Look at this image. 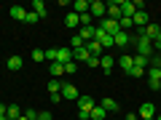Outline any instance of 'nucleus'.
<instances>
[{
  "mask_svg": "<svg viewBox=\"0 0 161 120\" xmlns=\"http://www.w3.org/2000/svg\"><path fill=\"white\" fill-rule=\"evenodd\" d=\"M89 13H92V19H99V22H102V19L108 16V3H102V0H94L92 6H89Z\"/></svg>",
  "mask_w": 161,
  "mask_h": 120,
  "instance_id": "f257e3e1",
  "label": "nucleus"
},
{
  "mask_svg": "<svg viewBox=\"0 0 161 120\" xmlns=\"http://www.w3.org/2000/svg\"><path fill=\"white\" fill-rule=\"evenodd\" d=\"M137 51L140 53H142V56H153V40H148V38H145V35H140V38H137Z\"/></svg>",
  "mask_w": 161,
  "mask_h": 120,
  "instance_id": "f03ea898",
  "label": "nucleus"
},
{
  "mask_svg": "<svg viewBox=\"0 0 161 120\" xmlns=\"http://www.w3.org/2000/svg\"><path fill=\"white\" fill-rule=\"evenodd\" d=\"M118 8H121V16H129V19L137 13V6H134L132 0H118Z\"/></svg>",
  "mask_w": 161,
  "mask_h": 120,
  "instance_id": "7ed1b4c3",
  "label": "nucleus"
},
{
  "mask_svg": "<svg viewBox=\"0 0 161 120\" xmlns=\"http://www.w3.org/2000/svg\"><path fill=\"white\" fill-rule=\"evenodd\" d=\"M89 56H92V53H89V48H86V46H83V48H73V62L78 64V67H80V62L86 64V62H89Z\"/></svg>",
  "mask_w": 161,
  "mask_h": 120,
  "instance_id": "20e7f679",
  "label": "nucleus"
},
{
  "mask_svg": "<svg viewBox=\"0 0 161 120\" xmlns=\"http://www.w3.org/2000/svg\"><path fill=\"white\" fill-rule=\"evenodd\" d=\"M113 67H115V59L110 56V53H102V59H99V69H102L105 75H110V72H113Z\"/></svg>",
  "mask_w": 161,
  "mask_h": 120,
  "instance_id": "39448f33",
  "label": "nucleus"
},
{
  "mask_svg": "<svg viewBox=\"0 0 161 120\" xmlns=\"http://www.w3.org/2000/svg\"><path fill=\"white\" fill-rule=\"evenodd\" d=\"M78 96H80V93H78V88H75L73 83H64V86H62V99H73V102H78Z\"/></svg>",
  "mask_w": 161,
  "mask_h": 120,
  "instance_id": "423d86ee",
  "label": "nucleus"
},
{
  "mask_svg": "<svg viewBox=\"0 0 161 120\" xmlns=\"http://www.w3.org/2000/svg\"><path fill=\"white\" fill-rule=\"evenodd\" d=\"M115 64H118V67L121 69H124V72H132V67H134V62H132V56H129V53H121V56H118V62H115Z\"/></svg>",
  "mask_w": 161,
  "mask_h": 120,
  "instance_id": "0eeeda50",
  "label": "nucleus"
},
{
  "mask_svg": "<svg viewBox=\"0 0 161 120\" xmlns=\"http://www.w3.org/2000/svg\"><path fill=\"white\" fill-rule=\"evenodd\" d=\"M158 32H161V24H148L145 29H140V35H145L148 40H156V38H158Z\"/></svg>",
  "mask_w": 161,
  "mask_h": 120,
  "instance_id": "6e6552de",
  "label": "nucleus"
},
{
  "mask_svg": "<svg viewBox=\"0 0 161 120\" xmlns=\"http://www.w3.org/2000/svg\"><path fill=\"white\" fill-rule=\"evenodd\" d=\"M94 107H97V102H94L92 96H86V93H83V96H78V109H86V112H92Z\"/></svg>",
  "mask_w": 161,
  "mask_h": 120,
  "instance_id": "1a4fd4ad",
  "label": "nucleus"
},
{
  "mask_svg": "<svg viewBox=\"0 0 161 120\" xmlns=\"http://www.w3.org/2000/svg\"><path fill=\"white\" fill-rule=\"evenodd\" d=\"M132 22H134V27H140V29H145V27H148V11H137V13H134V16H132Z\"/></svg>",
  "mask_w": 161,
  "mask_h": 120,
  "instance_id": "9d476101",
  "label": "nucleus"
},
{
  "mask_svg": "<svg viewBox=\"0 0 161 120\" xmlns=\"http://www.w3.org/2000/svg\"><path fill=\"white\" fill-rule=\"evenodd\" d=\"M140 120H148V118H156V107H153V104H150V102H145L142 104V107H140Z\"/></svg>",
  "mask_w": 161,
  "mask_h": 120,
  "instance_id": "9b49d317",
  "label": "nucleus"
},
{
  "mask_svg": "<svg viewBox=\"0 0 161 120\" xmlns=\"http://www.w3.org/2000/svg\"><path fill=\"white\" fill-rule=\"evenodd\" d=\"M108 19H113V22H118V19H121L118 0H110V3H108Z\"/></svg>",
  "mask_w": 161,
  "mask_h": 120,
  "instance_id": "f8f14e48",
  "label": "nucleus"
},
{
  "mask_svg": "<svg viewBox=\"0 0 161 120\" xmlns=\"http://www.w3.org/2000/svg\"><path fill=\"white\" fill-rule=\"evenodd\" d=\"M64 27H70V29H78L80 27V16L75 11H70L67 16H64Z\"/></svg>",
  "mask_w": 161,
  "mask_h": 120,
  "instance_id": "ddd939ff",
  "label": "nucleus"
},
{
  "mask_svg": "<svg viewBox=\"0 0 161 120\" xmlns=\"http://www.w3.org/2000/svg\"><path fill=\"white\" fill-rule=\"evenodd\" d=\"M89 6H92V3H89V0H73V11L78 13H89Z\"/></svg>",
  "mask_w": 161,
  "mask_h": 120,
  "instance_id": "4468645a",
  "label": "nucleus"
},
{
  "mask_svg": "<svg viewBox=\"0 0 161 120\" xmlns=\"http://www.w3.org/2000/svg\"><path fill=\"white\" fill-rule=\"evenodd\" d=\"M94 29H97V27H94V24H92V27H80V40H83V43H92V40H94Z\"/></svg>",
  "mask_w": 161,
  "mask_h": 120,
  "instance_id": "2eb2a0df",
  "label": "nucleus"
},
{
  "mask_svg": "<svg viewBox=\"0 0 161 120\" xmlns=\"http://www.w3.org/2000/svg\"><path fill=\"white\" fill-rule=\"evenodd\" d=\"M8 13H11V19H16V22H24V19H27V8H22V6H14Z\"/></svg>",
  "mask_w": 161,
  "mask_h": 120,
  "instance_id": "dca6fc26",
  "label": "nucleus"
},
{
  "mask_svg": "<svg viewBox=\"0 0 161 120\" xmlns=\"http://www.w3.org/2000/svg\"><path fill=\"white\" fill-rule=\"evenodd\" d=\"M32 11L38 13V19H46L48 8H46V3H43V0H35V3H32Z\"/></svg>",
  "mask_w": 161,
  "mask_h": 120,
  "instance_id": "f3484780",
  "label": "nucleus"
},
{
  "mask_svg": "<svg viewBox=\"0 0 161 120\" xmlns=\"http://www.w3.org/2000/svg\"><path fill=\"white\" fill-rule=\"evenodd\" d=\"M132 62H134V67H140V69L150 67V59H148V56H142V53H134V56H132Z\"/></svg>",
  "mask_w": 161,
  "mask_h": 120,
  "instance_id": "a211bd4d",
  "label": "nucleus"
},
{
  "mask_svg": "<svg viewBox=\"0 0 161 120\" xmlns=\"http://www.w3.org/2000/svg\"><path fill=\"white\" fill-rule=\"evenodd\" d=\"M113 43H115V48H126V43H129V35L124 32V29H121V32L113 38Z\"/></svg>",
  "mask_w": 161,
  "mask_h": 120,
  "instance_id": "6ab92c4d",
  "label": "nucleus"
},
{
  "mask_svg": "<svg viewBox=\"0 0 161 120\" xmlns=\"http://www.w3.org/2000/svg\"><path fill=\"white\" fill-rule=\"evenodd\" d=\"M86 48H89V53H92V56H102V43H97V40H92V43H86Z\"/></svg>",
  "mask_w": 161,
  "mask_h": 120,
  "instance_id": "aec40b11",
  "label": "nucleus"
},
{
  "mask_svg": "<svg viewBox=\"0 0 161 120\" xmlns=\"http://www.w3.org/2000/svg\"><path fill=\"white\" fill-rule=\"evenodd\" d=\"M48 72H51V78H54V80H57V78H62V75H64V64L54 62L51 67H48Z\"/></svg>",
  "mask_w": 161,
  "mask_h": 120,
  "instance_id": "412c9836",
  "label": "nucleus"
},
{
  "mask_svg": "<svg viewBox=\"0 0 161 120\" xmlns=\"http://www.w3.org/2000/svg\"><path fill=\"white\" fill-rule=\"evenodd\" d=\"M105 118H108V109H105L102 104H97V107L92 109V120H105Z\"/></svg>",
  "mask_w": 161,
  "mask_h": 120,
  "instance_id": "4be33fe9",
  "label": "nucleus"
},
{
  "mask_svg": "<svg viewBox=\"0 0 161 120\" xmlns=\"http://www.w3.org/2000/svg\"><path fill=\"white\" fill-rule=\"evenodd\" d=\"M73 62V51L70 48H59V64H67Z\"/></svg>",
  "mask_w": 161,
  "mask_h": 120,
  "instance_id": "5701e85b",
  "label": "nucleus"
},
{
  "mask_svg": "<svg viewBox=\"0 0 161 120\" xmlns=\"http://www.w3.org/2000/svg\"><path fill=\"white\" fill-rule=\"evenodd\" d=\"M6 118H8V120H19V118H22V109H19L16 104H11V107H8V112H6Z\"/></svg>",
  "mask_w": 161,
  "mask_h": 120,
  "instance_id": "b1692460",
  "label": "nucleus"
},
{
  "mask_svg": "<svg viewBox=\"0 0 161 120\" xmlns=\"http://www.w3.org/2000/svg\"><path fill=\"white\" fill-rule=\"evenodd\" d=\"M102 107L108 109V112H118V102H115V99H102Z\"/></svg>",
  "mask_w": 161,
  "mask_h": 120,
  "instance_id": "393cba45",
  "label": "nucleus"
},
{
  "mask_svg": "<svg viewBox=\"0 0 161 120\" xmlns=\"http://www.w3.org/2000/svg\"><path fill=\"white\" fill-rule=\"evenodd\" d=\"M6 64H8V69H22V64H24V62H22V56H11Z\"/></svg>",
  "mask_w": 161,
  "mask_h": 120,
  "instance_id": "a878e982",
  "label": "nucleus"
},
{
  "mask_svg": "<svg viewBox=\"0 0 161 120\" xmlns=\"http://www.w3.org/2000/svg\"><path fill=\"white\" fill-rule=\"evenodd\" d=\"M48 93H51V96H54V93H62V86H59V80H48Z\"/></svg>",
  "mask_w": 161,
  "mask_h": 120,
  "instance_id": "bb28decb",
  "label": "nucleus"
},
{
  "mask_svg": "<svg viewBox=\"0 0 161 120\" xmlns=\"http://www.w3.org/2000/svg\"><path fill=\"white\" fill-rule=\"evenodd\" d=\"M118 27H121V29H132V27H134V22H132L129 16H121V19H118Z\"/></svg>",
  "mask_w": 161,
  "mask_h": 120,
  "instance_id": "cd10ccee",
  "label": "nucleus"
},
{
  "mask_svg": "<svg viewBox=\"0 0 161 120\" xmlns=\"http://www.w3.org/2000/svg\"><path fill=\"white\" fill-rule=\"evenodd\" d=\"M46 59H48V62H59V48H48V51H46Z\"/></svg>",
  "mask_w": 161,
  "mask_h": 120,
  "instance_id": "c85d7f7f",
  "label": "nucleus"
},
{
  "mask_svg": "<svg viewBox=\"0 0 161 120\" xmlns=\"http://www.w3.org/2000/svg\"><path fill=\"white\" fill-rule=\"evenodd\" d=\"M30 56H32V62H46V51H40V48H35Z\"/></svg>",
  "mask_w": 161,
  "mask_h": 120,
  "instance_id": "c756f323",
  "label": "nucleus"
},
{
  "mask_svg": "<svg viewBox=\"0 0 161 120\" xmlns=\"http://www.w3.org/2000/svg\"><path fill=\"white\" fill-rule=\"evenodd\" d=\"M73 72H78V64H75V62H67V64H64V75H73Z\"/></svg>",
  "mask_w": 161,
  "mask_h": 120,
  "instance_id": "7c9ffc66",
  "label": "nucleus"
},
{
  "mask_svg": "<svg viewBox=\"0 0 161 120\" xmlns=\"http://www.w3.org/2000/svg\"><path fill=\"white\" fill-rule=\"evenodd\" d=\"M150 67L161 69V53H153V56H150Z\"/></svg>",
  "mask_w": 161,
  "mask_h": 120,
  "instance_id": "2f4dec72",
  "label": "nucleus"
},
{
  "mask_svg": "<svg viewBox=\"0 0 161 120\" xmlns=\"http://www.w3.org/2000/svg\"><path fill=\"white\" fill-rule=\"evenodd\" d=\"M24 24H38V13H35V11H27V19H24Z\"/></svg>",
  "mask_w": 161,
  "mask_h": 120,
  "instance_id": "473e14b6",
  "label": "nucleus"
},
{
  "mask_svg": "<svg viewBox=\"0 0 161 120\" xmlns=\"http://www.w3.org/2000/svg\"><path fill=\"white\" fill-rule=\"evenodd\" d=\"M38 120H54V112H48V109H43V112H38Z\"/></svg>",
  "mask_w": 161,
  "mask_h": 120,
  "instance_id": "72a5a7b5",
  "label": "nucleus"
},
{
  "mask_svg": "<svg viewBox=\"0 0 161 120\" xmlns=\"http://www.w3.org/2000/svg\"><path fill=\"white\" fill-rule=\"evenodd\" d=\"M83 46H86V43L80 40V35H73V48H83Z\"/></svg>",
  "mask_w": 161,
  "mask_h": 120,
  "instance_id": "f704fd0d",
  "label": "nucleus"
},
{
  "mask_svg": "<svg viewBox=\"0 0 161 120\" xmlns=\"http://www.w3.org/2000/svg\"><path fill=\"white\" fill-rule=\"evenodd\" d=\"M78 120H92V112H86V109H78Z\"/></svg>",
  "mask_w": 161,
  "mask_h": 120,
  "instance_id": "c9c22d12",
  "label": "nucleus"
},
{
  "mask_svg": "<svg viewBox=\"0 0 161 120\" xmlns=\"http://www.w3.org/2000/svg\"><path fill=\"white\" fill-rule=\"evenodd\" d=\"M99 59H102V56H89V67H99Z\"/></svg>",
  "mask_w": 161,
  "mask_h": 120,
  "instance_id": "e433bc0d",
  "label": "nucleus"
},
{
  "mask_svg": "<svg viewBox=\"0 0 161 120\" xmlns=\"http://www.w3.org/2000/svg\"><path fill=\"white\" fill-rule=\"evenodd\" d=\"M129 75H132V78H142V75H145V69H140V67H132V72H129Z\"/></svg>",
  "mask_w": 161,
  "mask_h": 120,
  "instance_id": "4c0bfd02",
  "label": "nucleus"
},
{
  "mask_svg": "<svg viewBox=\"0 0 161 120\" xmlns=\"http://www.w3.org/2000/svg\"><path fill=\"white\" fill-rule=\"evenodd\" d=\"M148 86L153 88V91H161V83H158V80H148Z\"/></svg>",
  "mask_w": 161,
  "mask_h": 120,
  "instance_id": "58836bf2",
  "label": "nucleus"
},
{
  "mask_svg": "<svg viewBox=\"0 0 161 120\" xmlns=\"http://www.w3.org/2000/svg\"><path fill=\"white\" fill-rule=\"evenodd\" d=\"M124 120H140V115H137V112H129V115H126Z\"/></svg>",
  "mask_w": 161,
  "mask_h": 120,
  "instance_id": "ea45409f",
  "label": "nucleus"
},
{
  "mask_svg": "<svg viewBox=\"0 0 161 120\" xmlns=\"http://www.w3.org/2000/svg\"><path fill=\"white\" fill-rule=\"evenodd\" d=\"M8 112V107H6V104H0V115H6Z\"/></svg>",
  "mask_w": 161,
  "mask_h": 120,
  "instance_id": "a19ab883",
  "label": "nucleus"
},
{
  "mask_svg": "<svg viewBox=\"0 0 161 120\" xmlns=\"http://www.w3.org/2000/svg\"><path fill=\"white\" fill-rule=\"evenodd\" d=\"M19 120H30V115H24V112H22V118H19Z\"/></svg>",
  "mask_w": 161,
  "mask_h": 120,
  "instance_id": "79ce46f5",
  "label": "nucleus"
},
{
  "mask_svg": "<svg viewBox=\"0 0 161 120\" xmlns=\"http://www.w3.org/2000/svg\"><path fill=\"white\" fill-rule=\"evenodd\" d=\"M153 43H161V32H158V38H156V40H153Z\"/></svg>",
  "mask_w": 161,
  "mask_h": 120,
  "instance_id": "37998d69",
  "label": "nucleus"
},
{
  "mask_svg": "<svg viewBox=\"0 0 161 120\" xmlns=\"http://www.w3.org/2000/svg\"><path fill=\"white\" fill-rule=\"evenodd\" d=\"M0 120H8V118H6V115H0Z\"/></svg>",
  "mask_w": 161,
  "mask_h": 120,
  "instance_id": "c03bdc74",
  "label": "nucleus"
},
{
  "mask_svg": "<svg viewBox=\"0 0 161 120\" xmlns=\"http://www.w3.org/2000/svg\"><path fill=\"white\" fill-rule=\"evenodd\" d=\"M156 120H161V115H156Z\"/></svg>",
  "mask_w": 161,
  "mask_h": 120,
  "instance_id": "a18cd8bd",
  "label": "nucleus"
},
{
  "mask_svg": "<svg viewBox=\"0 0 161 120\" xmlns=\"http://www.w3.org/2000/svg\"><path fill=\"white\" fill-rule=\"evenodd\" d=\"M148 120H156V118H148Z\"/></svg>",
  "mask_w": 161,
  "mask_h": 120,
  "instance_id": "49530a36",
  "label": "nucleus"
}]
</instances>
